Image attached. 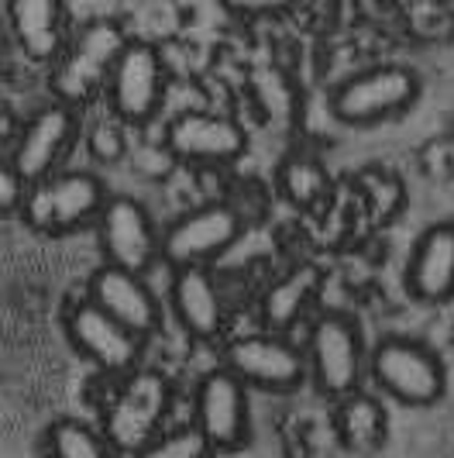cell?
Returning <instances> with one entry per match:
<instances>
[{"label": "cell", "mask_w": 454, "mask_h": 458, "mask_svg": "<svg viewBox=\"0 0 454 458\" xmlns=\"http://www.w3.org/2000/svg\"><path fill=\"white\" fill-rule=\"evenodd\" d=\"M365 359H368L365 331L351 314L327 310L314 321L307 335L303 362L317 393L338 400L344 393L358 390L365 379Z\"/></svg>", "instance_id": "obj_5"}, {"label": "cell", "mask_w": 454, "mask_h": 458, "mask_svg": "<svg viewBox=\"0 0 454 458\" xmlns=\"http://www.w3.org/2000/svg\"><path fill=\"white\" fill-rule=\"evenodd\" d=\"M299 0H221V7L231 11L234 18H275V14H286L293 11Z\"/></svg>", "instance_id": "obj_24"}, {"label": "cell", "mask_w": 454, "mask_h": 458, "mask_svg": "<svg viewBox=\"0 0 454 458\" xmlns=\"http://www.w3.org/2000/svg\"><path fill=\"white\" fill-rule=\"evenodd\" d=\"M7 21L31 63H52L66 42V0H7Z\"/></svg>", "instance_id": "obj_19"}, {"label": "cell", "mask_w": 454, "mask_h": 458, "mask_svg": "<svg viewBox=\"0 0 454 458\" xmlns=\"http://www.w3.org/2000/svg\"><path fill=\"white\" fill-rule=\"evenodd\" d=\"M169 307L193 342H221L227 331V303L206 266L172 269Z\"/></svg>", "instance_id": "obj_16"}, {"label": "cell", "mask_w": 454, "mask_h": 458, "mask_svg": "<svg viewBox=\"0 0 454 458\" xmlns=\"http://www.w3.org/2000/svg\"><path fill=\"white\" fill-rule=\"evenodd\" d=\"M24 190H28V186H24V180L14 173V165L7 159H0V217L21 210Z\"/></svg>", "instance_id": "obj_25"}, {"label": "cell", "mask_w": 454, "mask_h": 458, "mask_svg": "<svg viewBox=\"0 0 454 458\" xmlns=\"http://www.w3.org/2000/svg\"><path fill=\"white\" fill-rule=\"evenodd\" d=\"M46 455L48 458H121L114 452L111 441L97 428L76 420V417H59L46 431Z\"/></svg>", "instance_id": "obj_22"}, {"label": "cell", "mask_w": 454, "mask_h": 458, "mask_svg": "<svg viewBox=\"0 0 454 458\" xmlns=\"http://www.w3.org/2000/svg\"><path fill=\"white\" fill-rule=\"evenodd\" d=\"M76 135H80V111L63 100H52L21 124V131L14 138V152L7 162L14 165L24 186L38 183L66 162V156L76 145Z\"/></svg>", "instance_id": "obj_13"}, {"label": "cell", "mask_w": 454, "mask_h": 458, "mask_svg": "<svg viewBox=\"0 0 454 458\" xmlns=\"http://www.w3.org/2000/svg\"><path fill=\"white\" fill-rule=\"evenodd\" d=\"M66 338L69 344L97 366L104 376L121 379L131 369L141 366L145 355V338H138L135 331H128L124 324H117L111 314H104L90 297L76 300L66 307Z\"/></svg>", "instance_id": "obj_11"}, {"label": "cell", "mask_w": 454, "mask_h": 458, "mask_svg": "<svg viewBox=\"0 0 454 458\" xmlns=\"http://www.w3.org/2000/svg\"><path fill=\"white\" fill-rule=\"evenodd\" d=\"M124 42H128V35L114 18H93L72 38H66L59 55L52 59L55 63V69H52L55 100L80 111L97 93H104L107 72H111L114 59H117Z\"/></svg>", "instance_id": "obj_4"}, {"label": "cell", "mask_w": 454, "mask_h": 458, "mask_svg": "<svg viewBox=\"0 0 454 458\" xmlns=\"http://www.w3.org/2000/svg\"><path fill=\"white\" fill-rule=\"evenodd\" d=\"M320 290H324V269L317 262H296L293 269H286L258 300L262 327L273 335H286L317 303Z\"/></svg>", "instance_id": "obj_18"}, {"label": "cell", "mask_w": 454, "mask_h": 458, "mask_svg": "<svg viewBox=\"0 0 454 458\" xmlns=\"http://www.w3.org/2000/svg\"><path fill=\"white\" fill-rule=\"evenodd\" d=\"M214 452L193 424L176 428V431H159L145 448H138L131 458H210Z\"/></svg>", "instance_id": "obj_23"}, {"label": "cell", "mask_w": 454, "mask_h": 458, "mask_svg": "<svg viewBox=\"0 0 454 458\" xmlns=\"http://www.w3.org/2000/svg\"><path fill=\"white\" fill-rule=\"evenodd\" d=\"M87 297L111 314L117 324H124L128 331H135L138 338H152L162 327V303L152 293V286L138 273L117 269V266H97L87 279Z\"/></svg>", "instance_id": "obj_15"}, {"label": "cell", "mask_w": 454, "mask_h": 458, "mask_svg": "<svg viewBox=\"0 0 454 458\" xmlns=\"http://www.w3.org/2000/svg\"><path fill=\"white\" fill-rule=\"evenodd\" d=\"M107 107L124 124H148L165 100V59L152 42L128 38L104 83Z\"/></svg>", "instance_id": "obj_7"}, {"label": "cell", "mask_w": 454, "mask_h": 458, "mask_svg": "<svg viewBox=\"0 0 454 458\" xmlns=\"http://www.w3.org/2000/svg\"><path fill=\"white\" fill-rule=\"evenodd\" d=\"M409 300L416 303H448L454 293V225L437 221L424 231L409 249L407 269H403Z\"/></svg>", "instance_id": "obj_17"}, {"label": "cell", "mask_w": 454, "mask_h": 458, "mask_svg": "<svg viewBox=\"0 0 454 458\" xmlns=\"http://www.w3.org/2000/svg\"><path fill=\"white\" fill-rule=\"evenodd\" d=\"M165 145L180 162L193 165H227L248 152L245 128L217 111H182L165 128Z\"/></svg>", "instance_id": "obj_14"}, {"label": "cell", "mask_w": 454, "mask_h": 458, "mask_svg": "<svg viewBox=\"0 0 454 458\" xmlns=\"http://www.w3.org/2000/svg\"><path fill=\"white\" fill-rule=\"evenodd\" d=\"M416 100H420V76L409 66L386 63L340 80L331 93V114L340 124L368 128L407 114Z\"/></svg>", "instance_id": "obj_6"}, {"label": "cell", "mask_w": 454, "mask_h": 458, "mask_svg": "<svg viewBox=\"0 0 454 458\" xmlns=\"http://www.w3.org/2000/svg\"><path fill=\"white\" fill-rule=\"evenodd\" d=\"M176 403V386L159 369H131L121 376V386L111 396L104 411V428L100 435L111 441L114 452L135 455L152 437L162 431L165 417Z\"/></svg>", "instance_id": "obj_1"}, {"label": "cell", "mask_w": 454, "mask_h": 458, "mask_svg": "<svg viewBox=\"0 0 454 458\" xmlns=\"http://www.w3.org/2000/svg\"><path fill=\"white\" fill-rule=\"evenodd\" d=\"M334 437L351 455H375L389 441V413L379 396L362 386L334 400Z\"/></svg>", "instance_id": "obj_20"}, {"label": "cell", "mask_w": 454, "mask_h": 458, "mask_svg": "<svg viewBox=\"0 0 454 458\" xmlns=\"http://www.w3.org/2000/svg\"><path fill=\"white\" fill-rule=\"evenodd\" d=\"M97 238L107 266L145 276L159 262V225L152 221L148 207L128 193H107L97 221Z\"/></svg>", "instance_id": "obj_10"}, {"label": "cell", "mask_w": 454, "mask_h": 458, "mask_svg": "<svg viewBox=\"0 0 454 458\" xmlns=\"http://www.w3.org/2000/svg\"><path fill=\"white\" fill-rule=\"evenodd\" d=\"M107 200V186L87 169H55L52 176L24 190L21 214L24 225L38 234L63 238L72 231L90 228Z\"/></svg>", "instance_id": "obj_2"}, {"label": "cell", "mask_w": 454, "mask_h": 458, "mask_svg": "<svg viewBox=\"0 0 454 458\" xmlns=\"http://www.w3.org/2000/svg\"><path fill=\"white\" fill-rule=\"evenodd\" d=\"M245 231L241 214L231 204H204L180 214L165 231H159V259L172 269L182 266H210L238 245Z\"/></svg>", "instance_id": "obj_9"}, {"label": "cell", "mask_w": 454, "mask_h": 458, "mask_svg": "<svg viewBox=\"0 0 454 458\" xmlns=\"http://www.w3.org/2000/svg\"><path fill=\"white\" fill-rule=\"evenodd\" d=\"M193 428L210 452H241L251 441L248 386L231 369H210L193 390Z\"/></svg>", "instance_id": "obj_8"}, {"label": "cell", "mask_w": 454, "mask_h": 458, "mask_svg": "<svg viewBox=\"0 0 454 458\" xmlns=\"http://www.w3.org/2000/svg\"><path fill=\"white\" fill-rule=\"evenodd\" d=\"M365 376L403 407H433L448 390L437 352L407 335H386L365 359Z\"/></svg>", "instance_id": "obj_3"}, {"label": "cell", "mask_w": 454, "mask_h": 458, "mask_svg": "<svg viewBox=\"0 0 454 458\" xmlns=\"http://www.w3.org/2000/svg\"><path fill=\"white\" fill-rule=\"evenodd\" d=\"M275 186L296 210H320L331 197V173L327 165L307 152L286 156L275 169Z\"/></svg>", "instance_id": "obj_21"}, {"label": "cell", "mask_w": 454, "mask_h": 458, "mask_svg": "<svg viewBox=\"0 0 454 458\" xmlns=\"http://www.w3.org/2000/svg\"><path fill=\"white\" fill-rule=\"evenodd\" d=\"M224 369H231L248 390L293 393L307 379L303 352L286 335H241L224 344Z\"/></svg>", "instance_id": "obj_12"}]
</instances>
